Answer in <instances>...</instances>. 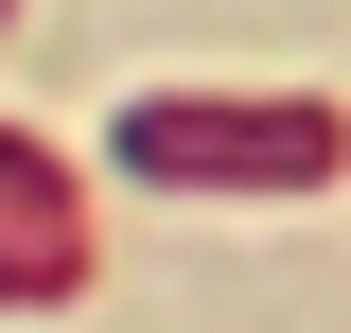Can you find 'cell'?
<instances>
[{
	"label": "cell",
	"mask_w": 351,
	"mask_h": 333,
	"mask_svg": "<svg viewBox=\"0 0 351 333\" xmlns=\"http://www.w3.org/2000/svg\"><path fill=\"white\" fill-rule=\"evenodd\" d=\"M106 158L158 175V193H316V175H334V106H299V88H263V106H228V88H158V106H123Z\"/></svg>",
	"instance_id": "1"
},
{
	"label": "cell",
	"mask_w": 351,
	"mask_h": 333,
	"mask_svg": "<svg viewBox=\"0 0 351 333\" xmlns=\"http://www.w3.org/2000/svg\"><path fill=\"white\" fill-rule=\"evenodd\" d=\"M0 18H18V0H0Z\"/></svg>",
	"instance_id": "2"
}]
</instances>
